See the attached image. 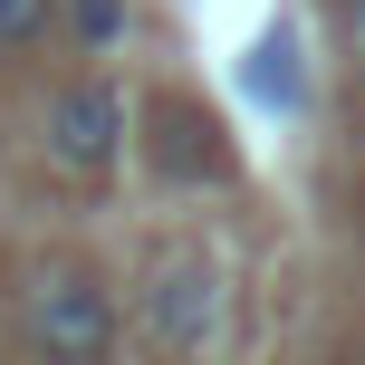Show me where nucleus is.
<instances>
[{
	"mask_svg": "<svg viewBox=\"0 0 365 365\" xmlns=\"http://www.w3.org/2000/svg\"><path fill=\"white\" fill-rule=\"evenodd\" d=\"M135 317H145V346L164 365H202V346L221 336V259L212 250H164L145 269Z\"/></svg>",
	"mask_w": 365,
	"mask_h": 365,
	"instance_id": "obj_1",
	"label": "nucleus"
},
{
	"mask_svg": "<svg viewBox=\"0 0 365 365\" xmlns=\"http://www.w3.org/2000/svg\"><path fill=\"white\" fill-rule=\"evenodd\" d=\"M29 356L38 365H115V298L96 269H48L29 289Z\"/></svg>",
	"mask_w": 365,
	"mask_h": 365,
	"instance_id": "obj_2",
	"label": "nucleus"
},
{
	"mask_svg": "<svg viewBox=\"0 0 365 365\" xmlns=\"http://www.w3.org/2000/svg\"><path fill=\"white\" fill-rule=\"evenodd\" d=\"M38 145H48V164L77 173V182L115 173V154H125V96H115L106 77H68V87L38 106Z\"/></svg>",
	"mask_w": 365,
	"mask_h": 365,
	"instance_id": "obj_3",
	"label": "nucleus"
},
{
	"mask_svg": "<svg viewBox=\"0 0 365 365\" xmlns=\"http://www.w3.org/2000/svg\"><path fill=\"white\" fill-rule=\"evenodd\" d=\"M250 96H259V106H308V68H298V38L289 29H269V38H259V48H250Z\"/></svg>",
	"mask_w": 365,
	"mask_h": 365,
	"instance_id": "obj_4",
	"label": "nucleus"
},
{
	"mask_svg": "<svg viewBox=\"0 0 365 365\" xmlns=\"http://www.w3.org/2000/svg\"><path fill=\"white\" fill-rule=\"evenodd\" d=\"M68 29L87 38V48H106V38L125 29V0H68Z\"/></svg>",
	"mask_w": 365,
	"mask_h": 365,
	"instance_id": "obj_5",
	"label": "nucleus"
},
{
	"mask_svg": "<svg viewBox=\"0 0 365 365\" xmlns=\"http://www.w3.org/2000/svg\"><path fill=\"white\" fill-rule=\"evenodd\" d=\"M38 19H48V0H0V48H19Z\"/></svg>",
	"mask_w": 365,
	"mask_h": 365,
	"instance_id": "obj_6",
	"label": "nucleus"
},
{
	"mask_svg": "<svg viewBox=\"0 0 365 365\" xmlns=\"http://www.w3.org/2000/svg\"><path fill=\"white\" fill-rule=\"evenodd\" d=\"M346 10V48H356V77H365V0H336Z\"/></svg>",
	"mask_w": 365,
	"mask_h": 365,
	"instance_id": "obj_7",
	"label": "nucleus"
}]
</instances>
